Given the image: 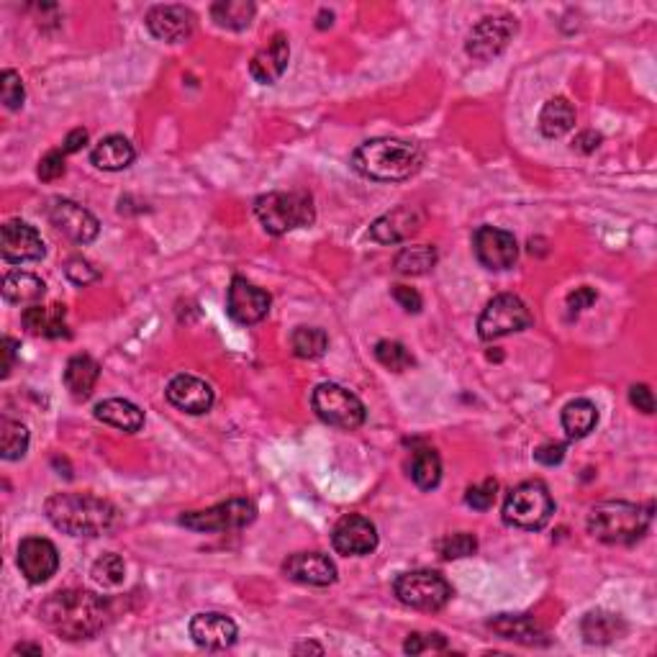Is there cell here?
<instances>
[{"mask_svg": "<svg viewBox=\"0 0 657 657\" xmlns=\"http://www.w3.org/2000/svg\"><path fill=\"white\" fill-rule=\"evenodd\" d=\"M39 616L65 640H90L111 619V606L90 591H57L39 606Z\"/></svg>", "mask_w": 657, "mask_h": 657, "instance_id": "obj_1", "label": "cell"}, {"mask_svg": "<svg viewBox=\"0 0 657 657\" xmlns=\"http://www.w3.org/2000/svg\"><path fill=\"white\" fill-rule=\"evenodd\" d=\"M49 524L70 537H101L116 527V509L93 493H54L44 504Z\"/></svg>", "mask_w": 657, "mask_h": 657, "instance_id": "obj_2", "label": "cell"}, {"mask_svg": "<svg viewBox=\"0 0 657 657\" xmlns=\"http://www.w3.org/2000/svg\"><path fill=\"white\" fill-rule=\"evenodd\" d=\"M424 162L419 144L403 142V139H373L352 152V167L362 178L380 180V183H396L416 175Z\"/></svg>", "mask_w": 657, "mask_h": 657, "instance_id": "obj_3", "label": "cell"}, {"mask_svg": "<svg viewBox=\"0 0 657 657\" xmlns=\"http://www.w3.org/2000/svg\"><path fill=\"white\" fill-rule=\"evenodd\" d=\"M652 504L640 506L629 501H604L588 514V532L606 545H632L647 532Z\"/></svg>", "mask_w": 657, "mask_h": 657, "instance_id": "obj_4", "label": "cell"}, {"mask_svg": "<svg viewBox=\"0 0 657 657\" xmlns=\"http://www.w3.org/2000/svg\"><path fill=\"white\" fill-rule=\"evenodd\" d=\"M255 216L265 226L267 234H288L301 226H311L316 219L314 198L303 190L291 193H267L255 201Z\"/></svg>", "mask_w": 657, "mask_h": 657, "instance_id": "obj_5", "label": "cell"}, {"mask_svg": "<svg viewBox=\"0 0 657 657\" xmlns=\"http://www.w3.org/2000/svg\"><path fill=\"white\" fill-rule=\"evenodd\" d=\"M555 514V501L542 480H527L511 488L504 501V521L516 529H537L547 527V521Z\"/></svg>", "mask_w": 657, "mask_h": 657, "instance_id": "obj_6", "label": "cell"}, {"mask_svg": "<svg viewBox=\"0 0 657 657\" xmlns=\"http://www.w3.org/2000/svg\"><path fill=\"white\" fill-rule=\"evenodd\" d=\"M396 598L416 611H439L450 604L452 586L434 570H411L396 578Z\"/></svg>", "mask_w": 657, "mask_h": 657, "instance_id": "obj_7", "label": "cell"}, {"mask_svg": "<svg viewBox=\"0 0 657 657\" xmlns=\"http://www.w3.org/2000/svg\"><path fill=\"white\" fill-rule=\"evenodd\" d=\"M527 326H532V314H529L527 303L521 301L519 296L501 293L483 308V314L478 319V334L480 339L493 342V339L524 332Z\"/></svg>", "mask_w": 657, "mask_h": 657, "instance_id": "obj_8", "label": "cell"}, {"mask_svg": "<svg viewBox=\"0 0 657 657\" xmlns=\"http://www.w3.org/2000/svg\"><path fill=\"white\" fill-rule=\"evenodd\" d=\"M311 403H314L319 419L326 421L329 427L357 429L365 421V406H362L360 398L337 383L316 385Z\"/></svg>", "mask_w": 657, "mask_h": 657, "instance_id": "obj_9", "label": "cell"}, {"mask_svg": "<svg viewBox=\"0 0 657 657\" xmlns=\"http://www.w3.org/2000/svg\"><path fill=\"white\" fill-rule=\"evenodd\" d=\"M257 519V506L247 498H231L206 511H188L180 516V524L193 532H237Z\"/></svg>", "mask_w": 657, "mask_h": 657, "instance_id": "obj_10", "label": "cell"}, {"mask_svg": "<svg viewBox=\"0 0 657 657\" xmlns=\"http://www.w3.org/2000/svg\"><path fill=\"white\" fill-rule=\"evenodd\" d=\"M514 34H516L514 16H509V13H501V16H486L480 18L478 24L473 26L465 49H468V54L473 60L488 62L509 47Z\"/></svg>", "mask_w": 657, "mask_h": 657, "instance_id": "obj_11", "label": "cell"}, {"mask_svg": "<svg viewBox=\"0 0 657 657\" xmlns=\"http://www.w3.org/2000/svg\"><path fill=\"white\" fill-rule=\"evenodd\" d=\"M270 303H273L270 293L252 285L247 278H234L226 293V314L237 324H260L270 311Z\"/></svg>", "mask_w": 657, "mask_h": 657, "instance_id": "obj_12", "label": "cell"}, {"mask_svg": "<svg viewBox=\"0 0 657 657\" xmlns=\"http://www.w3.org/2000/svg\"><path fill=\"white\" fill-rule=\"evenodd\" d=\"M475 257L480 260V265L488 267V270H509L516 265V257H519V244H516L514 234L504 229H496V226H480L475 231Z\"/></svg>", "mask_w": 657, "mask_h": 657, "instance_id": "obj_13", "label": "cell"}, {"mask_svg": "<svg viewBox=\"0 0 657 657\" xmlns=\"http://www.w3.org/2000/svg\"><path fill=\"white\" fill-rule=\"evenodd\" d=\"M49 221H52L54 229L62 231L75 244H90L98 237V231H101V224H98V219L90 214L88 208H83L75 201H67V198L52 201Z\"/></svg>", "mask_w": 657, "mask_h": 657, "instance_id": "obj_14", "label": "cell"}, {"mask_svg": "<svg viewBox=\"0 0 657 657\" xmlns=\"http://www.w3.org/2000/svg\"><path fill=\"white\" fill-rule=\"evenodd\" d=\"M18 568L34 586L47 583L60 568V552L44 537H26L18 545Z\"/></svg>", "mask_w": 657, "mask_h": 657, "instance_id": "obj_15", "label": "cell"}, {"mask_svg": "<svg viewBox=\"0 0 657 657\" xmlns=\"http://www.w3.org/2000/svg\"><path fill=\"white\" fill-rule=\"evenodd\" d=\"M332 545L339 555L362 557L378 547V529L365 516H344L332 532Z\"/></svg>", "mask_w": 657, "mask_h": 657, "instance_id": "obj_16", "label": "cell"}, {"mask_svg": "<svg viewBox=\"0 0 657 657\" xmlns=\"http://www.w3.org/2000/svg\"><path fill=\"white\" fill-rule=\"evenodd\" d=\"M0 255L8 262H36L47 255L44 239L26 221H8L0 231Z\"/></svg>", "mask_w": 657, "mask_h": 657, "instance_id": "obj_17", "label": "cell"}, {"mask_svg": "<svg viewBox=\"0 0 657 657\" xmlns=\"http://www.w3.org/2000/svg\"><path fill=\"white\" fill-rule=\"evenodd\" d=\"M196 16L185 6H154L147 13V29L154 39L167 44H180L190 39Z\"/></svg>", "mask_w": 657, "mask_h": 657, "instance_id": "obj_18", "label": "cell"}, {"mask_svg": "<svg viewBox=\"0 0 657 657\" xmlns=\"http://www.w3.org/2000/svg\"><path fill=\"white\" fill-rule=\"evenodd\" d=\"M167 401L185 414H206L214 406V388L196 375H175L167 383Z\"/></svg>", "mask_w": 657, "mask_h": 657, "instance_id": "obj_19", "label": "cell"}, {"mask_svg": "<svg viewBox=\"0 0 657 657\" xmlns=\"http://www.w3.org/2000/svg\"><path fill=\"white\" fill-rule=\"evenodd\" d=\"M283 573L303 586H332L337 581V565L321 552H298L283 563Z\"/></svg>", "mask_w": 657, "mask_h": 657, "instance_id": "obj_20", "label": "cell"}, {"mask_svg": "<svg viewBox=\"0 0 657 657\" xmlns=\"http://www.w3.org/2000/svg\"><path fill=\"white\" fill-rule=\"evenodd\" d=\"M190 637L203 650H229L237 642V624L216 611L196 614L190 622Z\"/></svg>", "mask_w": 657, "mask_h": 657, "instance_id": "obj_21", "label": "cell"}, {"mask_svg": "<svg viewBox=\"0 0 657 657\" xmlns=\"http://www.w3.org/2000/svg\"><path fill=\"white\" fill-rule=\"evenodd\" d=\"M421 229V214L411 206H401L391 214L380 216L373 226H370V237L378 244H401L411 239L416 231Z\"/></svg>", "mask_w": 657, "mask_h": 657, "instance_id": "obj_22", "label": "cell"}, {"mask_svg": "<svg viewBox=\"0 0 657 657\" xmlns=\"http://www.w3.org/2000/svg\"><path fill=\"white\" fill-rule=\"evenodd\" d=\"M288 60H291V44H288V36L275 34L273 42L252 57V62H249V72H252V77H255L257 83L273 85L283 77L285 67H288Z\"/></svg>", "mask_w": 657, "mask_h": 657, "instance_id": "obj_23", "label": "cell"}, {"mask_svg": "<svg viewBox=\"0 0 657 657\" xmlns=\"http://www.w3.org/2000/svg\"><path fill=\"white\" fill-rule=\"evenodd\" d=\"M488 629H493L501 640L519 642V645H547V634L529 614H498L488 622Z\"/></svg>", "mask_w": 657, "mask_h": 657, "instance_id": "obj_24", "label": "cell"}, {"mask_svg": "<svg viewBox=\"0 0 657 657\" xmlns=\"http://www.w3.org/2000/svg\"><path fill=\"white\" fill-rule=\"evenodd\" d=\"M67 308L62 303H52V306H29L21 316V324L34 337L57 339L67 334Z\"/></svg>", "mask_w": 657, "mask_h": 657, "instance_id": "obj_25", "label": "cell"}, {"mask_svg": "<svg viewBox=\"0 0 657 657\" xmlns=\"http://www.w3.org/2000/svg\"><path fill=\"white\" fill-rule=\"evenodd\" d=\"M95 419L129 434L139 432L144 427V411L139 409L137 403L124 401V398H108V401L98 403L95 406Z\"/></svg>", "mask_w": 657, "mask_h": 657, "instance_id": "obj_26", "label": "cell"}, {"mask_svg": "<svg viewBox=\"0 0 657 657\" xmlns=\"http://www.w3.org/2000/svg\"><path fill=\"white\" fill-rule=\"evenodd\" d=\"M581 634L588 645H611L627 634V624L622 616L611 614V611H591L583 616Z\"/></svg>", "mask_w": 657, "mask_h": 657, "instance_id": "obj_27", "label": "cell"}, {"mask_svg": "<svg viewBox=\"0 0 657 657\" xmlns=\"http://www.w3.org/2000/svg\"><path fill=\"white\" fill-rule=\"evenodd\" d=\"M134 157H137V152H134L131 142L129 139L119 137V134L101 139V142L95 144L93 152H90V162H93L98 170H106V172L126 170V167L134 162Z\"/></svg>", "mask_w": 657, "mask_h": 657, "instance_id": "obj_28", "label": "cell"}, {"mask_svg": "<svg viewBox=\"0 0 657 657\" xmlns=\"http://www.w3.org/2000/svg\"><path fill=\"white\" fill-rule=\"evenodd\" d=\"M101 378V365L88 355H75L65 367V385L75 401H85Z\"/></svg>", "mask_w": 657, "mask_h": 657, "instance_id": "obj_29", "label": "cell"}, {"mask_svg": "<svg viewBox=\"0 0 657 657\" xmlns=\"http://www.w3.org/2000/svg\"><path fill=\"white\" fill-rule=\"evenodd\" d=\"M575 126V108L568 98H552L539 113V131L547 139L565 137Z\"/></svg>", "mask_w": 657, "mask_h": 657, "instance_id": "obj_30", "label": "cell"}, {"mask_svg": "<svg viewBox=\"0 0 657 657\" xmlns=\"http://www.w3.org/2000/svg\"><path fill=\"white\" fill-rule=\"evenodd\" d=\"M47 293V285L42 278H36L31 273H8L3 278V298L16 306H36V301H42Z\"/></svg>", "mask_w": 657, "mask_h": 657, "instance_id": "obj_31", "label": "cell"}, {"mask_svg": "<svg viewBox=\"0 0 657 657\" xmlns=\"http://www.w3.org/2000/svg\"><path fill=\"white\" fill-rule=\"evenodd\" d=\"M598 409L588 398H575L563 409V429L570 439H583L596 429Z\"/></svg>", "mask_w": 657, "mask_h": 657, "instance_id": "obj_32", "label": "cell"}, {"mask_svg": "<svg viewBox=\"0 0 657 657\" xmlns=\"http://www.w3.org/2000/svg\"><path fill=\"white\" fill-rule=\"evenodd\" d=\"M257 6L252 0H219L211 8V16H214L216 24L221 29H231V31H242L252 24V18H255Z\"/></svg>", "mask_w": 657, "mask_h": 657, "instance_id": "obj_33", "label": "cell"}, {"mask_svg": "<svg viewBox=\"0 0 657 657\" xmlns=\"http://www.w3.org/2000/svg\"><path fill=\"white\" fill-rule=\"evenodd\" d=\"M437 265V249L429 247V244H416V247H403L401 252L393 260L396 273L401 275H427L429 270H434Z\"/></svg>", "mask_w": 657, "mask_h": 657, "instance_id": "obj_34", "label": "cell"}, {"mask_svg": "<svg viewBox=\"0 0 657 657\" xmlns=\"http://www.w3.org/2000/svg\"><path fill=\"white\" fill-rule=\"evenodd\" d=\"M411 478L421 491L437 488L439 480H442V460H439L437 452L429 450V447L416 452L414 460H411Z\"/></svg>", "mask_w": 657, "mask_h": 657, "instance_id": "obj_35", "label": "cell"}, {"mask_svg": "<svg viewBox=\"0 0 657 657\" xmlns=\"http://www.w3.org/2000/svg\"><path fill=\"white\" fill-rule=\"evenodd\" d=\"M29 450V429L21 421H0V457L8 462L21 460Z\"/></svg>", "mask_w": 657, "mask_h": 657, "instance_id": "obj_36", "label": "cell"}, {"mask_svg": "<svg viewBox=\"0 0 657 657\" xmlns=\"http://www.w3.org/2000/svg\"><path fill=\"white\" fill-rule=\"evenodd\" d=\"M291 347L293 355L301 360H319L329 347V337L319 326H298L291 337Z\"/></svg>", "mask_w": 657, "mask_h": 657, "instance_id": "obj_37", "label": "cell"}, {"mask_svg": "<svg viewBox=\"0 0 657 657\" xmlns=\"http://www.w3.org/2000/svg\"><path fill=\"white\" fill-rule=\"evenodd\" d=\"M90 575H93V581L98 583V586L116 588L124 583L126 563L121 560V555H113V552H108V555H103L101 560H95L93 573Z\"/></svg>", "mask_w": 657, "mask_h": 657, "instance_id": "obj_38", "label": "cell"}, {"mask_svg": "<svg viewBox=\"0 0 657 657\" xmlns=\"http://www.w3.org/2000/svg\"><path fill=\"white\" fill-rule=\"evenodd\" d=\"M375 357H378L380 365L393 370V373H403V370L414 367V355L401 342H391V339L375 344Z\"/></svg>", "mask_w": 657, "mask_h": 657, "instance_id": "obj_39", "label": "cell"}, {"mask_svg": "<svg viewBox=\"0 0 657 657\" xmlns=\"http://www.w3.org/2000/svg\"><path fill=\"white\" fill-rule=\"evenodd\" d=\"M478 550V539L468 532H457L444 537L439 542V552H442L444 560H460V557H470Z\"/></svg>", "mask_w": 657, "mask_h": 657, "instance_id": "obj_40", "label": "cell"}, {"mask_svg": "<svg viewBox=\"0 0 657 657\" xmlns=\"http://www.w3.org/2000/svg\"><path fill=\"white\" fill-rule=\"evenodd\" d=\"M24 98L26 90L24 83H21V75L13 70L3 72V75H0V101H3V106H6L8 111H18V108L24 106Z\"/></svg>", "mask_w": 657, "mask_h": 657, "instance_id": "obj_41", "label": "cell"}, {"mask_svg": "<svg viewBox=\"0 0 657 657\" xmlns=\"http://www.w3.org/2000/svg\"><path fill=\"white\" fill-rule=\"evenodd\" d=\"M406 655H424V652H442L447 650V640H444L442 634L432 632V634H409V640L403 645Z\"/></svg>", "mask_w": 657, "mask_h": 657, "instance_id": "obj_42", "label": "cell"}, {"mask_svg": "<svg viewBox=\"0 0 657 657\" xmlns=\"http://www.w3.org/2000/svg\"><path fill=\"white\" fill-rule=\"evenodd\" d=\"M496 493H498V483L493 478H488L483 480V483H478V486L468 488L465 501H468V506H473L475 511H488L493 504H496Z\"/></svg>", "mask_w": 657, "mask_h": 657, "instance_id": "obj_43", "label": "cell"}, {"mask_svg": "<svg viewBox=\"0 0 657 657\" xmlns=\"http://www.w3.org/2000/svg\"><path fill=\"white\" fill-rule=\"evenodd\" d=\"M65 157V149H52V152L44 154L42 162H39V170H36L39 172V178H42L44 183L60 180L62 175H65Z\"/></svg>", "mask_w": 657, "mask_h": 657, "instance_id": "obj_44", "label": "cell"}, {"mask_svg": "<svg viewBox=\"0 0 657 657\" xmlns=\"http://www.w3.org/2000/svg\"><path fill=\"white\" fill-rule=\"evenodd\" d=\"M65 275L75 285H88L101 278V273H98L88 260H83V257H72V260L65 265Z\"/></svg>", "mask_w": 657, "mask_h": 657, "instance_id": "obj_45", "label": "cell"}, {"mask_svg": "<svg viewBox=\"0 0 657 657\" xmlns=\"http://www.w3.org/2000/svg\"><path fill=\"white\" fill-rule=\"evenodd\" d=\"M563 457H565V444H560V442H547L534 450V460H537L539 465H547V468H552V465H560Z\"/></svg>", "mask_w": 657, "mask_h": 657, "instance_id": "obj_46", "label": "cell"}, {"mask_svg": "<svg viewBox=\"0 0 657 657\" xmlns=\"http://www.w3.org/2000/svg\"><path fill=\"white\" fill-rule=\"evenodd\" d=\"M596 298H598V293L593 291V288H588V285H583V288H575V291L568 296L570 314H581V311L591 308L593 303H596Z\"/></svg>", "mask_w": 657, "mask_h": 657, "instance_id": "obj_47", "label": "cell"}, {"mask_svg": "<svg viewBox=\"0 0 657 657\" xmlns=\"http://www.w3.org/2000/svg\"><path fill=\"white\" fill-rule=\"evenodd\" d=\"M393 298L403 306V311H409V314H419L421 311V296L414 291V288H406V285H396L393 288Z\"/></svg>", "mask_w": 657, "mask_h": 657, "instance_id": "obj_48", "label": "cell"}, {"mask_svg": "<svg viewBox=\"0 0 657 657\" xmlns=\"http://www.w3.org/2000/svg\"><path fill=\"white\" fill-rule=\"evenodd\" d=\"M629 401L632 406H637V411L642 414H652L655 411V401H652V391L647 385H632V391H629Z\"/></svg>", "mask_w": 657, "mask_h": 657, "instance_id": "obj_49", "label": "cell"}, {"mask_svg": "<svg viewBox=\"0 0 657 657\" xmlns=\"http://www.w3.org/2000/svg\"><path fill=\"white\" fill-rule=\"evenodd\" d=\"M16 350H18L16 339H11V337L3 339V344H0V355H3V365H0V378H8V375H11L13 365H16Z\"/></svg>", "mask_w": 657, "mask_h": 657, "instance_id": "obj_50", "label": "cell"}, {"mask_svg": "<svg viewBox=\"0 0 657 657\" xmlns=\"http://www.w3.org/2000/svg\"><path fill=\"white\" fill-rule=\"evenodd\" d=\"M85 144H88V131H85V129H72L70 134H67L65 147H62V149H65L67 154H72V152H80Z\"/></svg>", "mask_w": 657, "mask_h": 657, "instance_id": "obj_51", "label": "cell"}, {"mask_svg": "<svg viewBox=\"0 0 657 657\" xmlns=\"http://www.w3.org/2000/svg\"><path fill=\"white\" fill-rule=\"evenodd\" d=\"M598 144H601V134H596V131H583L581 137L575 139V149H578V152H583V154L598 149Z\"/></svg>", "mask_w": 657, "mask_h": 657, "instance_id": "obj_52", "label": "cell"}, {"mask_svg": "<svg viewBox=\"0 0 657 657\" xmlns=\"http://www.w3.org/2000/svg\"><path fill=\"white\" fill-rule=\"evenodd\" d=\"M42 647H39V645H26V642H24V645H18V647H13V655H36V657H39V655H42Z\"/></svg>", "mask_w": 657, "mask_h": 657, "instance_id": "obj_53", "label": "cell"}, {"mask_svg": "<svg viewBox=\"0 0 657 657\" xmlns=\"http://www.w3.org/2000/svg\"><path fill=\"white\" fill-rule=\"evenodd\" d=\"M296 652H316V655H321V647L319 645H301V647H296Z\"/></svg>", "mask_w": 657, "mask_h": 657, "instance_id": "obj_54", "label": "cell"}]
</instances>
